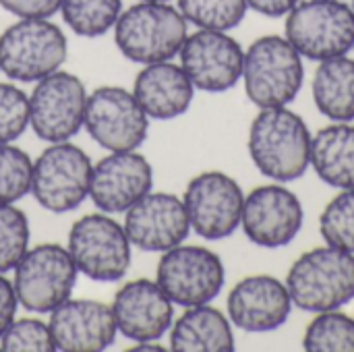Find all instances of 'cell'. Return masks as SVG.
Returning a JSON list of instances; mask_svg holds the SVG:
<instances>
[{"mask_svg":"<svg viewBox=\"0 0 354 352\" xmlns=\"http://www.w3.org/2000/svg\"><path fill=\"white\" fill-rule=\"evenodd\" d=\"M311 131L286 106L261 108L249 129V156L253 166L274 183H292L311 166Z\"/></svg>","mask_w":354,"mask_h":352,"instance_id":"6da1fadb","label":"cell"},{"mask_svg":"<svg viewBox=\"0 0 354 352\" xmlns=\"http://www.w3.org/2000/svg\"><path fill=\"white\" fill-rule=\"evenodd\" d=\"M112 31L124 58L137 64H153L178 56L189 35V23L178 6L139 0L120 12Z\"/></svg>","mask_w":354,"mask_h":352,"instance_id":"7a4b0ae2","label":"cell"},{"mask_svg":"<svg viewBox=\"0 0 354 352\" xmlns=\"http://www.w3.org/2000/svg\"><path fill=\"white\" fill-rule=\"evenodd\" d=\"M284 284L295 307L307 313L342 309L354 301V253L315 247L290 266Z\"/></svg>","mask_w":354,"mask_h":352,"instance_id":"3957f363","label":"cell"},{"mask_svg":"<svg viewBox=\"0 0 354 352\" xmlns=\"http://www.w3.org/2000/svg\"><path fill=\"white\" fill-rule=\"evenodd\" d=\"M243 81L257 108L288 106L305 81L303 56L284 35H263L245 52Z\"/></svg>","mask_w":354,"mask_h":352,"instance_id":"277c9868","label":"cell"},{"mask_svg":"<svg viewBox=\"0 0 354 352\" xmlns=\"http://www.w3.org/2000/svg\"><path fill=\"white\" fill-rule=\"evenodd\" d=\"M68 56L64 31L48 19H19L0 33V73L35 83L58 71Z\"/></svg>","mask_w":354,"mask_h":352,"instance_id":"5b68a950","label":"cell"},{"mask_svg":"<svg viewBox=\"0 0 354 352\" xmlns=\"http://www.w3.org/2000/svg\"><path fill=\"white\" fill-rule=\"evenodd\" d=\"M12 274L19 305L37 315L50 313L71 299L79 278L68 249L58 243H41L27 249Z\"/></svg>","mask_w":354,"mask_h":352,"instance_id":"8992f818","label":"cell"},{"mask_svg":"<svg viewBox=\"0 0 354 352\" xmlns=\"http://www.w3.org/2000/svg\"><path fill=\"white\" fill-rule=\"evenodd\" d=\"M284 37L307 60L344 56L354 48V10L342 0H305L286 15Z\"/></svg>","mask_w":354,"mask_h":352,"instance_id":"52a82bcc","label":"cell"},{"mask_svg":"<svg viewBox=\"0 0 354 352\" xmlns=\"http://www.w3.org/2000/svg\"><path fill=\"white\" fill-rule=\"evenodd\" d=\"M66 249L79 274L93 282H118L131 270L133 245L112 214L95 212L79 218L71 226Z\"/></svg>","mask_w":354,"mask_h":352,"instance_id":"ba28073f","label":"cell"},{"mask_svg":"<svg viewBox=\"0 0 354 352\" xmlns=\"http://www.w3.org/2000/svg\"><path fill=\"white\" fill-rule=\"evenodd\" d=\"M91 170L93 164L79 145L48 143L33 162L29 193L50 214L75 212L89 197Z\"/></svg>","mask_w":354,"mask_h":352,"instance_id":"9c48e42d","label":"cell"},{"mask_svg":"<svg viewBox=\"0 0 354 352\" xmlns=\"http://www.w3.org/2000/svg\"><path fill=\"white\" fill-rule=\"evenodd\" d=\"M156 282L174 305L187 309L212 303L224 290L226 268L216 251L180 243L162 253Z\"/></svg>","mask_w":354,"mask_h":352,"instance_id":"30bf717a","label":"cell"},{"mask_svg":"<svg viewBox=\"0 0 354 352\" xmlns=\"http://www.w3.org/2000/svg\"><path fill=\"white\" fill-rule=\"evenodd\" d=\"M85 83L66 71L35 81L29 95V129L46 143L71 141L81 129L87 108Z\"/></svg>","mask_w":354,"mask_h":352,"instance_id":"8fae6325","label":"cell"},{"mask_svg":"<svg viewBox=\"0 0 354 352\" xmlns=\"http://www.w3.org/2000/svg\"><path fill=\"white\" fill-rule=\"evenodd\" d=\"M83 129L106 151H131L145 143L149 116L133 91L118 85H102L87 98Z\"/></svg>","mask_w":354,"mask_h":352,"instance_id":"7c38bea8","label":"cell"},{"mask_svg":"<svg viewBox=\"0 0 354 352\" xmlns=\"http://www.w3.org/2000/svg\"><path fill=\"white\" fill-rule=\"evenodd\" d=\"M183 203L191 230L205 241H222L241 228L245 193L226 172L207 170L193 176L185 189Z\"/></svg>","mask_w":354,"mask_h":352,"instance_id":"4fadbf2b","label":"cell"},{"mask_svg":"<svg viewBox=\"0 0 354 352\" xmlns=\"http://www.w3.org/2000/svg\"><path fill=\"white\" fill-rule=\"evenodd\" d=\"M180 66L205 93H224L243 79L245 50L228 31L197 29L187 35L180 52Z\"/></svg>","mask_w":354,"mask_h":352,"instance_id":"5bb4252c","label":"cell"},{"mask_svg":"<svg viewBox=\"0 0 354 352\" xmlns=\"http://www.w3.org/2000/svg\"><path fill=\"white\" fill-rule=\"evenodd\" d=\"M305 222L301 199L284 183L261 185L245 195L241 226L245 237L263 249L290 245Z\"/></svg>","mask_w":354,"mask_h":352,"instance_id":"9a60e30c","label":"cell"},{"mask_svg":"<svg viewBox=\"0 0 354 352\" xmlns=\"http://www.w3.org/2000/svg\"><path fill=\"white\" fill-rule=\"evenodd\" d=\"M122 226L131 245L145 253H164L191 234L185 203L174 193L149 191L124 212Z\"/></svg>","mask_w":354,"mask_h":352,"instance_id":"2e32d148","label":"cell"},{"mask_svg":"<svg viewBox=\"0 0 354 352\" xmlns=\"http://www.w3.org/2000/svg\"><path fill=\"white\" fill-rule=\"evenodd\" d=\"M153 187V166L137 149L108 151L93 170L89 197L104 214H124Z\"/></svg>","mask_w":354,"mask_h":352,"instance_id":"e0dca14e","label":"cell"},{"mask_svg":"<svg viewBox=\"0 0 354 352\" xmlns=\"http://www.w3.org/2000/svg\"><path fill=\"white\" fill-rule=\"evenodd\" d=\"M116 330L131 342H160L172 328L174 303L156 280H129L114 295Z\"/></svg>","mask_w":354,"mask_h":352,"instance_id":"ac0fdd59","label":"cell"},{"mask_svg":"<svg viewBox=\"0 0 354 352\" xmlns=\"http://www.w3.org/2000/svg\"><path fill=\"white\" fill-rule=\"evenodd\" d=\"M292 299L284 282L268 274L239 280L228 293V319L243 332L263 334L282 328L292 313Z\"/></svg>","mask_w":354,"mask_h":352,"instance_id":"d6986e66","label":"cell"},{"mask_svg":"<svg viewBox=\"0 0 354 352\" xmlns=\"http://www.w3.org/2000/svg\"><path fill=\"white\" fill-rule=\"evenodd\" d=\"M48 328L62 352H102L118 334L112 307L91 299H66L50 311Z\"/></svg>","mask_w":354,"mask_h":352,"instance_id":"ffe728a7","label":"cell"},{"mask_svg":"<svg viewBox=\"0 0 354 352\" xmlns=\"http://www.w3.org/2000/svg\"><path fill=\"white\" fill-rule=\"evenodd\" d=\"M133 95L143 112L153 120H174L193 104L195 85L180 64L170 60L143 64L137 73Z\"/></svg>","mask_w":354,"mask_h":352,"instance_id":"44dd1931","label":"cell"},{"mask_svg":"<svg viewBox=\"0 0 354 352\" xmlns=\"http://www.w3.org/2000/svg\"><path fill=\"white\" fill-rule=\"evenodd\" d=\"M170 349L174 352H232V322L209 303L187 307V311L172 322Z\"/></svg>","mask_w":354,"mask_h":352,"instance_id":"7402d4cb","label":"cell"},{"mask_svg":"<svg viewBox=\"0 0 354 352\" xmlns=\"http://www.w3.org/2000/svg\"><path fill=\"white\" fill-rule=\"evenodd\" d=\"M311 166L322 183L354 189V124L332 122L311 139Z\"/></svg>","mask_w":354,"mask_h":352,"instance_id":"603a6c76","label":"cell"},{"mask_svg":"<svg viewBox=\"0 0 354 352\" xmlns=\"http://www.w3.org/2000/svg\"><path fill=\"white\" fill-rule=\"evenodd\" d=\"M311 93L317 110L334 122L354 120V60L334 56L322 60L313 73Z\"/></svg>","mask_w":354,"mask_h":352,"instance_id":"cb8c5ba5","label":"cell"},{"mask_svg":"<svg viewBox=\"0 0 354 352\" xmlns=\"http://www.w3.org/2000/svg\"><path fill=\"white\" fill-rule=\"evenodd\" d=\"M60 12L73 33L100 37L116 25L122 0H60Z\"/></svg>","mask_w":354,"mask_h":352,"instance_id":"d4e9b609","label":"cell"},{"mask_svg":"<svg viewBox=\"0 0 354 352\" xmlns=\"http://www.w3.org/2000/svg\"><path fill=\"white\" fill-rule=\"evenodd\" d=\"M307 326L303 349L309 352H354V319L346 313L324 311Z\"/></svg>","mask_w":354,"mask_h":352,"instance_id":"484cf974","label":"cell"},{"mask_svg":"<svg viewBox=\"0 0 354 352\" xmlns=\"http://www.w3.org/2000/svg\"><path fill=\"white\" fill-rule=\"evenodd\" d=\"M176 6L187 23L214 31L239 27L249 10L247 0H176Z\"/></svg>","mask_w":354,"mask_h":352,"instance_id":"4316f807","label":"cell"},{"mask_svg":"<svg viewBox=\"0 0 354 352\" xmlns=\"http://www.w3.org/2000/svg\"><path fill=\"white\" fill-rule=\"evenodd\" d=\"M319 232L326 245L354 253V189H342L322 212Z\"/></svg>","mask_w":354,"mask_h":352,"instance_id":"83f0119b","label":"cell"},{"mask_svg":"<svg viewBox=\"0 0 354 352\" xmlns=\"http://www.w3.org/2000/svg\"><path fill=\"white\" fill-rule=\"evenodd\" d=\"M29 220L15 203H0V274L12 272L29 249Z\"/></svg>","mask_w":354,"mask_h":352,"instance_id":"f1b7e54d","label":"cell"},{"mask_svg":"<svg viewBox=\"0 0 354 352\" xmlns=\"http://www.w3.org/2000/svg\"><path fill=\"white\" fill-rule=\"evenodd\" d=\"M33 160L12 143H0V203H17L31 189Z\"/></svg>","mask_w":354,"mask_h":352,"instance_id":"f546056e","label":"cell"},{"mask_svg":"<svg viewBox=\"0 0 354 352\" xmlns=\"http://www.w3.org/2000/svg\"><path fill=\"white\" fill-rule=\"evenodd\" d=\"M0 351L6 352H52L56 351L48 324L35 317L12 319L0 336Z\"/></svg>","mask_w":354,"mask_h":352,"instance_id":"4dcf8cb0","label":"cell"},{"mask_svg":"<svg viewBox=\"0 0 354 352\" xmlns=\"http://www.w3.org/2000/svg\"><path fill=\"white\" fill-rule=\"evenodd\" d=\"M29 127V95L12 83H0V143L17 141Z\"/></svg>","mask_w":354,"mask_h":352,"instance_id":"1f68e13d","label":"cell"},{"mask_svg":"<svg viewBox=\"0 0 354 352\" xmlns=\"http://www.w3.org/2000/svg\"><path fill=\"white\" fill-rule=\"evenodd\" d=\"M0 6L19 19H50L60 10V0H0Z\"/></svg>","mask_w":354,"mask_h":352,"instance_id":"d6a6232c","label":"cell"},{"mask_svg":"<svg viewBox=\"0 0 354 352\" xmlns=\"http://www.w3.org/2000/svg\"><path fill=\"white\" fill-rule=\"evenodd\" d=\"M17 307H19V301H17L12 280H8L4 274H0V336L12 324V319L17 315Z\"/></svg>","mask_w":354,"mask_h":352,"instance_id":"836d02e7","label":"cell"},{"mask_svg":"<svg viewBox=\"0 0 354 352\" xmlns=\"http://www.w3.org/2000/svg\"><path fill=\"white\" fill-rule=\"evenodd\" d=\"M299 0H247V6L263 17H286Z\"/></svg>","mask_w":354,"mask_h":352,"instance_id":"e575fe53","label":"cell"},{"mask_svg":"<svg viewBox=\"0 0 354 352\" xmlns=\"http://www.w3.org/2000/svg\"><path fill=\"white\" fill-rule=\"evenodd\" d=\"M129 351H166V346H162L158 342H137Z\"/></svg>","mask_w":354,"mask_h":352,"instance_id":"d590c367","label":"cell"},{"mask_svg":"<svg viewBox=\"0 0 354 352\" xmlns=\"http://www.w3.org/2000/svg\"><path fill=\"white\" fill-rule=\"evenodd\" d=\"M143 2H168V0H143Z\"/></svg>","mask_w":354,"mask_h":352,"instance_id":"8d00e7d4","label":"cell"},{"mask_svg":"<svg viewBox=\"0 0 354 352\" xmlns=\"http://www.w3.org/2000/svg\"><path fill=\"white\" fill-rule=\"evenodd\" d=\"M351 6H353V10H354V0H353V2H351Z\"/></svg>","mask_w":354,"mask_h":352,"instance_id":"74e56055","label":"cell"}]
</instances>
